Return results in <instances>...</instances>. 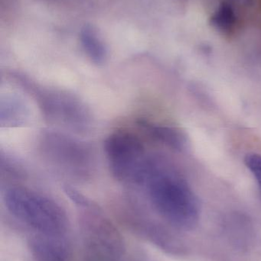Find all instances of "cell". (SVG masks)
I'll list each match as a JSON object with an SVG mask.
<instances>
[{"instance_id": "1", "label": "cell", "mask_w": 261, "mask_h": 261, "mask_svg": "<svg viewBox=\"0 0 261 261\" xmlns=\"http://www.w3.org/2000/svg\"><path fill=\"white\" fill-rule=\"evenodd\" d=\"M138 184L145 186L152 205L169 223L182 230L198 225L199 199L186 179L167 159L148 156Z\"/></svg>"}, {"instance_id": "2", "label": "cell", "mask_w": 261, "mask_h": 261, "mask_svg": "<svg viewBox=\"0 0 261 261\" xmlns=\"http://www.w3.org/2000/svg\"><path fill=\"white\" fill-rule=\"evenodd\" d=\"M3 201L14 217L37 234L67 236L68 218L54 199L26 187H12L5 192Z\"/></svg>"}, {"instance_id": "3", "label": "cell", "mask_w": 261, "mask_h": 261, "mask_svg": "<svg viewBox=\"0 0 261 261\" xmlns=\"http://www.w3.org/2000/svg\"><path fill=\"white\" fill-rule=\"evenodd\" d=\"M13 76L16 82L30 93L48 122L78 132L90 128L91 113L76 95L61 89L42 87L23 75Z\"/></svg>"}, {"instance_id": "4", "label": "cell", "mask_w": 261, "mask_h": 261, "mask_svg": "<svg viewBox=\"0 0 261 261\" xmlns=\"http://www.w3.org/2000/svg\"><path fill=\"white\" fill-rule=\"evenodd\" d=\"M81 208V234L89 261H123L126 248L113 223L89 201Z\"/></svg>"}, {"instance_id": "5", "label": "cell", "mask_w": 261, "mask_h": 261, "mask_svg": "<svg viewBox=\"0 0 261 261\" xmlns=\"http://www.w3.org/2000/svg\"><path fill=\"white\" fill-rule=\"evenodd\" d=\"M104 151L110 171L117 180L138 184L148 158L138 137L129 132H115L104 141Z\"/></svg>"}, {"instance_id": "6", "label": "cell", "mask_w": 261, "mask_h": 261, "mask_svg": "<svg viewBox=\"0 0 261 261\" xmlns=\"http://www.w3.org/2000/svg\"><path fill=\"white\" fill-rule=\"evenodd\" d=\"M40 144L44 156L64 173L84 177L91 172L93 153L84 143L60 132H46Z\"/></svg>"}, {"instance_id": "7", "label": "cell", "mask_w": 261, "mask_h": 261, "mask_svg": "<svg viewBox=\"0 0 261 261\" xmlns=\"http://www.w3.org/2000/svg\"><path fill=\"white\" fill-rule=\"evenodd\" d=\"M67 236L37 234L29 239V248L34 261H72Z\"/></svg>"}, {"instance_id": "8", "label": "cell", "mask_w": 261, "mask_h": 261, "mask_svg": "<svg viewBox=\"0 0 261 261\" xmlns=\"http://www.w3.org/2000/svg\"><path fill=\"white\" fill-rule=\"evenodd\" d=\"M223 229L229 242L239 249H248L253 243L254 230L252 222L242 213L228 215L223 221Z\"/></svg>"}, {"instance_id": "9", "label": "cell", "mask_w": 261, "mask_h": 261, "mask_svg": "<svg viewBox=\"0 0 261 261\" xmlns=\"http://www.w3.org/2000/svg\"><path fill=\"white\" fill-rule=\"evenodd\" d=\"M139 125L152 138L173 150L182 151L188 147V138L184 130L176 127L159 125L147 120H140Z\"/></svg>"}, {"instance_id": "10", "label": "cell", "mask_w": 261, "mask_h": 261, "mask_svg": "<svg viewBox=\"0 0 261 261\" xmlns=\"http://www.w3.org/2000/svg\"><path fill=\"white\" fill-rule=\"evenodd\" d=\"M211 27L224 36H232L241 25V18L235 4L224 0L218 5L209 18Z\"/></svg>"}, {"instance_id": "11", "label": "cell", "mask_w": 261, "mask_h": 261, "mask_svg": "<svg viewBox=\"0 0 261 261\" xmlns=\"http://www.w3.org/2000/svg\"><path fill=\"white\" fill-rule=\"evenodd\" d=\"M79 38L83 50L93 64L101 65L105 62L107 47L93 25L83 26L80 31Z\"/></svg>"}, {"instance_id": "12", "label": "cell", "mask_w": 261, "mask_h": 261, "mask_svg": "<svg viewBox=\"0 0 261 261\" xmlns=\"http://www.w3.org/2000/svg\"><path fill=\"white\" fill-rule=\"evenodd\" d=\"M141 231L153 244L170 254H182L185 251L179 239L167 228L154 224H146Z\"/></svg>"}, {"instance_id": "13", "label": "cell", "mask_w": 261, "mask_h": 261, "mask_svg": "<svg viewBox=\"0 0 261 261\" xmlns=\"http://www.w3.org/2000/svg\"><path fill=\"white\" fill-rule=\"evenodd\" d=\"M0 118L2 125L19 126L27 122L29 112L26 104L14 96H6L1 100Z\"/></svg>"}, {"instance_id": "14", "label": "cell", "mask_w": 261, "mask_h": 261, "mask_svg": "<svg viewBox=\"0 0 261 261\" xmlns=\"http://www.w3.org/2000/svg\"><path fill=\"white\" fill-rule=\"evenodd\" d=\"M245 164L254 175L261 191V155L257 153H248L245 156Z\"/></svg>"}]
</instances>
